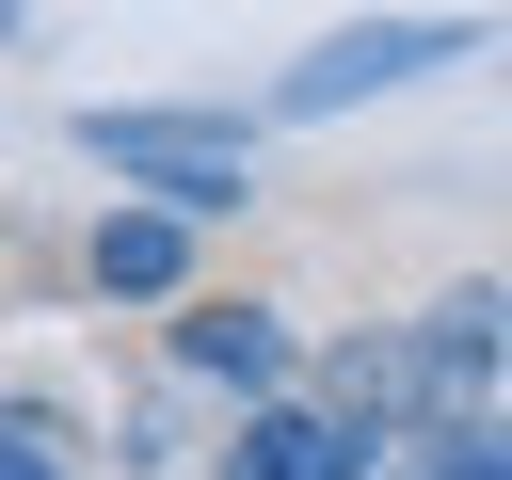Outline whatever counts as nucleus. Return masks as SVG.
<instances>
[{
	"label": "nucleus",
	"instance_id": "obj_1",
	"mask_svg": "<svg viewBox=\"0 0 512 480\" xmlns=\"http://www.w3.org/2000/svg\"><path fill=\"white\" fill-rule=\"evenodd\" d=\"M80 160L96 176H128L144 208H176V224H240L256 208V112H80Z\"/></svg>",
	"mask_w": 512,
	"mask_h": 480
},
{
	"label": "nucleus",
	"instance_id": "obj_2",
	"mask_svg": "<svg viewBox=\"0 0 512 480\" xmlns=\"http://www.w3.org/2000/svg\"><path fill=\"white\" fill-rule=\"evenodd\" d=\"M160 368H176V384H224L240 416L304 400V336H288V304H256V288H192V304L160 320Z\"/></svg>",
	"mask_w": 512,
	"mask_h": 480
},
{
	"label": "nucleus",
	"instance_id": "obj_3",
	"mask_svg": "<svg viewBox=\"0 0 512 480\" xmlns=\"http://www.w3.org/2000/svg\"><path fill=\"white\" fill-rule=\"evenodd\" d=\"M448 48H464V16H368V32H320V48L272 80V112H352V96H384V80L448 64Z\"/></svg>",
	"mask_w": 512,
	"mask_h": 480
},
{
	"label": "nucleus",
	"instance_id": "obj_4",
	"mask_svg": "<svg viewBox=\"0 0 512 480\" xmlns=\"http://www.w3.org/2000/svg\"><path fill=\"white\" fill-rule=\"evenodd\" d=\"M400 448L368 432V416H336L320 384L304 400H272V416H240V448H224V480H384Z\"/></svg>",
	"mask_w": 512,
	"mask_h": 480
},
{
	"label": "nucleus",
	"instance_id": "obj_5",
	"mask_svg": "<svg viewBox=\"0 0 512 480\" xmlns=\"http://www.w3.org/2000/svg\"><path fill=\"white\" fill-rule=\"evenodd\" d=\"M80 272H96V304H160V320H176V304H192V224L128 192V208H96Z\"/></svg>",
	"mask_w": 512,
	"mask_h": 480
},
{
	"label": "nucleus",
	"instance_id": "obj_6",
	"mask_svg": "<svg viewBox=\"0 0 512 480\" xmlns=\"http://www.w3.org/2000/svg\"><path fill=\"white\" fill-rule=\"evenodd\" d=\"M0 480H80V416L64 400H0Z\"/></svg>",
	"mask_w": 512,
	"mask_h": 480
},
{
	"label": "nucleus",
	"instance_id": "obj_7",
	"mask_svg": "<svg viewBox=\"0 0 512 480\" xmlns=\"http://www.w3.org/2000/svg\"><path fill=\"white\" fill-rule=\"evenodd\" d=\"M384 480H512V432H480V448H400Z\"/></svg>",
	"mask_w": 512,
	"mask_h": 480
},
{
	"label": "nucleus",
	"instance_id": "obj_8",
	"mask_svg": "<svg viewBox=\"0 0 512 480\" xmlns=\"http://www.w3.org/2000/svg\"><path fill=\"white\" fill-rule=\"evenodd\" d=\"M0 48H16V0H0Z\"/></svg>",
	"mask_w": 512,
	"mask_h": 480
}]
</instances>
